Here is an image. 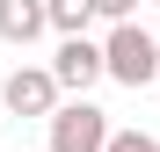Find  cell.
Segmentation results:
<instances>
[{"instance_id": "obj_4", "label": "cell", "mask_w": 160, "mask_h": 152, "mask_svg": "<svg viewBox=\"0 0 160 152\" xmlns=\"http://www.w3.org/2000/svg\"><path fill=\"white\" fill-rule=\"evenodd\" d=\"M51 72H58V87H73L80 101H88V87L109 72V58H102V44H88V36H66V44H58V65H51Z\"/></svg>"}, {"instance_id": "obj_1", "label": "cell", "mask_w": 160, "mask_h": 152, "mask_svg": "<svg viewBox=\"0 0 160 152\" xmlns=\"http://www.w3.org/2000/svg\"><path fill=\"white\" fill-rule=\"evenodd\" d=\"M102 58H109V80L117 87H153L160 80V44L138 29V22H117L109 44H102Z\"/></svg>"}, {"instance_id": "obj_2", "label": "cell", "mask_w": 160, "mask_h": 152, "mask_svg": "<svg viewBox=\"0 0 160 152\" xmlns=\"http://www.w3.org/2000/svg\"><path fill=\"white\" fill-rule=\"evenodd\" d=\"M109 116L95 109V101H66L58 116H51V152H109Z\"/></svg>"}, {"instance_id": "obj_7", "label": "cell", "mask_w": 160, "mask_h": 152, "mask_svg": "<svg viewBox=\"0 0 160 152\" xmlns=\"http://www.w3.org/2000/svg\"><path fill=\"white\" fill-rule=\"evenodd\" d=\"M109 152H160V138H146V131H117Z\"/></svg>"}, {"instance_id": "obj_6", "label": "cell", "mask_w": 160, "mask_h": 152, "mask_svg": "<svg viewBox=\"0 0 160 152\" xmlns=\"http://www.w3.org/2000/svg\"><path fill=\"white\" fill-rule=\"evenodd\" d=\"M88 22H95V0H51V29L58 36H88Z\"/></svg>"}, {"instance_id": "obj_9", "label": "cell", "mask_w": 160, "mask_h": 152, "mask_svg": "<svg viewBox=\"0 0 160 152\" xmlns=\"http://www.w3.org/2000/svg\"><path fill=\"white\" fill-rule=\"evenodd\" d=\"M153 7H160V0H153Z\"/></svg>"}, {"instance_id": "obj_3", "label": "cell", "mask_w": 160, "mask_h": 152, "mask_svg": "<svg viewBox=\"0 0 160 152\" xmlns=\"http://www.w3.org/2000/svg\"><path fill=\"white\" fill-rule=\"evenodd\" d=\"M0 101H8L15 116H58L66 101H58V72H44V65H15L8 80H0Z\"/></svg>"}, {"instance_id": "obj_5", "label": "cell", "mask_w": 160, "mask_h": 152, "mask_svg": "<svg viewBox=\"0 0 160 152\" xmlns=\"http://www.w3.org/2000/svg\"><path fill=\"white\" fill-rule=\"evenodd\" d=\"M44 29H51V0H0V36H8L15 51L37 44Z\"/></svg>"}, {"instance_id": "obj_8", "label": "cell", "mask_w": 160, "mask_h": 152, "mask_svg": "<svg viewBox=\"0 0 160 152\" xmlns=\"http://www.w3.org/2000/svg\"><path fill=\"white\" fill-rule=\"evenodd\" d=\"M131 7H138V0H95V15L109 22V29H117V22H131Z\"/></svg>"}]
</instances>
